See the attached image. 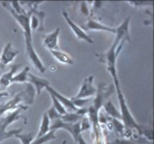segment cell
<instances>
[{"label":"cell","mask_w":154,"mask_h":144,"mask_svg":"<svg viewBox=\"0 0 154 144\" xmlns=\"http://www.w3.org/2000/svg\"><path fill=\"white\" fill-rule=\"evenodd\" d=\"M2 5H3V6H5L10 12V14L13 15V17L15 19V21H17V23L20 25L21 29H22L24 39H25L26 53H27V55H28L29 59L30 60V62H32L33 66L40 73H45V70H46V68L45 67L41 59L39 58L37 52L35 51L34 46H33V43H32V30H31L30 25H29V20H30L31 13L29 11V12H26L25 14H17L11 8V6L9 5V2H2Z\"/></svg>","instance_id":"cell-1"},{"label":"cell","mask_w":154,"mask_h":144,"mask_svg":"<svg viewBox=\"0 0 154 144\" xmlns=\"http://www.w3.org/2000/svg\"><path fill=\"white\" fill-rule=\"evenodd\" d=\"M124 44H125L124 41H119V39L115 38L113 44H111V46L106 53L102 54H97L100 61L106 64L107 70L110 74V76L112 77L115 85L119 84V81L118 78V72L116 69V61Z\"/></svg>","instance_id":"cell-2"},{"label":"cell","mask_w":154,"mask_h":144,"mask_svg":"<svg viewBox=\"0 0 154 144\" xmlns=\"http://www.w3.org/2000/svg\"><path fill=\"white\" fill-rule=\"evenodd\" d=\"M22 109H27V107L22 105L21 108L9 112L6 116L0 119V143L9 138L14 137L15 134L22 133V129H13L7 131V127L9 124L14 123L21 118V112Z\"/></svg>","instance_id":"cell-3"},{"label":"cell","mask_w":154,"mask_h":144,"mask_svg":"<svg viewBox=\"0 0 154 144\" xmlns=\"http://www.w3.org/2000/svg\"><path fill=\"white\" fill-rule=\"evenodd\" d=\"M116 86V90L118 93V99H119V107H120V116H121V120L122 124H124L125 128L127 129H135L138 131L139 133H141L142 132V127L143 125L139 124L135 121V119L134 118L133 115L131 114L127 103H126V99L122 93L121 88H120V84H117Z\"/></svg>","instance_id":"cell-4"},{"label":"cell","mask_w":154,"mask_h":144,"mask_svg":"<svg viewBox=\"0 0 154 144\" xmlns=\"http://www.w3.org/2000/svg\"><path fill=\"white\" fill-rule=\"evenodd\" d=\"M45 89L48 93H51L52 94H54L57 98V100L61 103V104L63 106V108L66 109L67 113H76V114L83 116V117L88 114V109H78V108H76L69 98L63 96V94L58 93L56 90H54L50 85L47 86Z\"/></svg>","instance_id":"cell-5"},{"label":"cell","mask_w":154,"mask_h":144,"mask_svg":"<svg viewBox=\"0 0 154 144\" xmlns=\"http://www.w3.org/2000/svg\"><path fill=\"white\" fill-rule=\"evenodd\" d=\"M58 129H63L65 131H68L69 133V134L72 136V138L76 143H77L79 137L81 135L80 123L79 122H77L75 124H69L63 122L61 119H57V120L53 121V124L50 125V131L56 132Z\"/></svg>","instance_id":"cell-6"},{"label":"cell","mask_w":154,"mask_h":144,"mask_svg":"<svg viewBox=\"0 0 154 144\" xmlns=\"http://www.w3.org/2000/svg\"><path fill=\"white\" fill-rule=\"evenodd\" d=\"M94 76H88L87 77L83 82L82 84L77 93L76 96L73 98L75 99H88V98H92L96 94L97 88L94 85Z\"/></svg>","instance_id":"cell-7"},{"label":"cell","mask_w":154,"mask_h":144,"mask_svg":"<svg viewBox=\"0 0 154 144\" xmlns=\"http://www.w3.org/2000/svg\"><path fill=\"white\" fill-rule=\"evenodd\" d=\"M63 18L65 19L68 26L70 28V29L72 30V32L74 33V35L76 36V38H77L78 39L86 41L87 43H89V44H93V43H94L93 39H92V38L88 36V34L86 33V31H85L83 29H81L79 25H77L74 21H72V20L69 17V15H68L66 11H64V10L63 11Z\"/></svg>","instance_id":"cell-8"},{"label":"cell","mask_w":154,"mask_h":144,"mask_svg":"<svg viewBox=\"0 0 154 144\" xmlns=\"http://www.w3.org/2000/svg\"><path fill=\"white\" fill-rule=\"evenodd\" d=\"M19 50H16L13 47L12 43L8 42L5 46L2 51V54L0 55V62L3 66L8 65L9 63L14 62L15 57L18 55Z\"/></svg>","instance_id":"cell-9"},{"label":"cell","mask_w":154,"mask_h":144,"mask_svg":"<svg viewBox=\"0 0 154 144\" xmlns=\"http://www.w3.org/2000/svg\"><path fill=\"white\" fill-rule=\"evenodd\" d=\"M129 23H130V16L127 17L122 23L116 28L115 38L120 41L130 42V35H129Z\"/></svg>","instance_id":"cell-10"},{"label":"cell","mask_w":154,"mask_h":144,"mask_svg":"<svg viewBox=\"0 0 154 144\" xmlns=\"http://www.w3.org/2000/svg\"><path fill=\"white\" fill-rule=\"evenodd\" d=\"M28 82L29 83V84L34 86L35 92L38 95L41 93L43 89H45L47 86L50 85V83H49V81L47 79L37 77L36 75L31 74V73L28 74Z\"/></svg>","instance_id":"cell-11"},{"label":"cell","mask_w":154,"mask_h":144,"mask_svg":"<svg viewBox=\"0 0 154 144\" xmlns=\"http://www.w3.org/2000/svg\"><path fill=\"white\" fill-rule=\"evenodd\" d=\"M60 35V29L56 28L55 30L44 37V45L49 51L59 50L58 38Z\"/></svg>","instance_id":"cell-12"},{"label":"cell","mask_w":154,"mask_h":144,"mask_svg":"<svg viewBox=\"0 0 154 144\" xmlns=\"http://www.w3.org/2000/svg\"><path fill=\"white\" fill-rule=\"evenodd\" d=\"M86 30H96V31H105V32H109L115 34L116 32V28H110L109 26H106L99 21L93 20V19H89L87 23H86V27H85Z\"/></svg>","instance_id":"cell-13"},{"label":"cell","mask_w":154,"mask_h":144,"mask_svg":"<svg viewBox=\"0 0 154 144\" xmlns=\"http://www.w3.org/2000/svg\"><path fill=\"white\" fill-rule=\"evenodd\" d=\"M21 67V64H14L11 69H9V71H7L6 73L3 74L0 77V85L2 87H8L12 83V78H14V76L16 74L18 69Z\"/></svg>","instance_id":"cell-14"},{"label":"cell","mask_w":154,"mask_h":144,"mask_svg":"<svg viewBox=\"0 0 154 144\" xmlns=\"http://www.w3.org/2000/svg\"><path fill=\"white\" fill-rule=\"evenodd\" d=\"M50 53L52 54L53 57L57 62L62 63V64H65V65H73L74 64L73 58L69 54H68L67 53L60 50V49L54 50V51H50Z\"/></svg>","instance_id":"cell-15"},{"label":"cell","mask_w":154,"mask_h":144,"mask_svg":"<svg viewBox=\"0 0 154 144\" xmlns=\"http://www.w3.org/2000/svg\"><path fill=\"white\" fill-rule=\"evenodd\" d=\"M103 109H104V111L110 116L112 118H114V119H118V120H119L120 118H121V116H120V112L118 110V109L114 106V104L112 103L111 102V100H107L105 103H103V107H102Z\"/></svg>","instance_id":"cell-16"},{"label":"cell","mask_w":154,"mask_h":144,"mask_svg":"<svg viewBox=\"0 0 154 144\" xmlns=\"http://www.w3.org/2000/svg\"><path fill=\"white\" fill-rule=\"evenodd\" d=\"M50 125H51V120L49 119L48 116L45 112L44 114H43V116H42L39 131H38V134L36 135V138H39V137L43 136L45 134H46L48 132H50Z\"/></svg>","instance_id":"cell-17"},{"label":"cell","mask_w":154,"mask_h":144,"mask_svg":"<svg viewBox=\"0 0 154 144\" xmlns=\"http://www.w3.org/2000/svg\"><path fill=\"white\" fill-rule=\"evenodd\" d=\"M29 67L27 66V67L23 68L20 72L16 73L14 76L11 83L12 84L13 83H21V84H22V83L27 82L28 81V74L29 73Z\"/></svg>","instance_id":"cell-18"},{"label":"cell","mask_w":154,"mask_h":144,"mask_svg":"<svg viewBox=\"0 0 154 144\" xmlns=\"http://www.w3.org/2000/svg\"><path fill=\"white\" fill-rule=\"evenodd\" d=\"M14 138L18 139L22 144H31L35 140L36 135L34 133H17L14 136Z\"/></svg>","instance_id":"cell-19"},{"label":"cell","mask_w":154,"mask_h":144,"mask_svg":"<svg viewBox=\"0 0 154 144\" xmlns=\"http://www.w3.org/2000/svg\"><path fill=\"white\" fill-rule=\"evenodd\" d=\"M54 131H50L48 132L46 134H45L43 136L39 137V138H35V140L32 142L31 144H45L55 139V135H54Z\"/></svg>","instance_id":"cell-20"},{"label":"cell","mask_w":154,"mask_h":144,"mask_svg":"<svg viewBox=\"0 0 154 144\" xmlns=\"http://www.w3.org/2000/svg\"><path fill=\"white\" fill-rule=\"evenodd\" d=\"M82 118H83V116L78 115L76 113H67L65 115L62 116L60 119L65 123L75 124L77 122H79L82 119Z\"/></svg>","instance_id":"cell-21"},{"label":"cell","mask_w":154,"mask_h":144,"mask_svg":"<svg viewBox=\"0 0 154 144\" xmlns=\"http://www.w3.org/2000/svg\"><path fill=\"white\" fill-rule=\"evenodd\" d=\"M49 93L50 96H51V99H52V102H53V106H54V108L56 109V111H57L61 116H63V115L67 114L66 109L63 108V106L61 104V103L57 100V98H56L54 94H52L51 93Z\"/></svg>","instance_id":"cell-22"},{"label":"cell","mask_w":154,"mask_h":144,"mask_svg":"<svg viewBox=\"0 0 154 144\" xmlns=\"http://www.w3.org/2000/svg\"><path fill=\"white\" fill-rule=\"evenodd\" d=\"M70 100L73 103V104L75 105V107L78 108V109H84V107L92 101L91 98H88V99H75L73 97L70 98Z\"/></svg>","instance_id":"cell-23"},{"label":"cell","mask_w":154,"mask_h":144,"mask_svg":"<svg viewBox=\"0 0 154 144\" xmlns=\"http://www.w3.org/2000/svg\"><path fill=\"white\" fill-rule=\"evenodd\" d=\"M46 115L48 116V118H49V119L50 120H53V121H54V120H57V119H60L61 118V115L56 111V109L54 108V106L52 105L47 110H46Z\"/></svg>","instance_id":"cell-24"},{"label":"cell","mask_w":154,"mask_h":144,"mask_svg":"<svg viewBox=\"0 0 154 144\" xmlns=\"http://www.w3.org/2000/svg\"><path fill=\"white\" fill-rule=\"evenodd\" d=\"M9 5L11 6V8L13 9V11L17 14H25L26 11L22 8L20 5V2L18 1H12V2H9Z\"/></svg>","instance_id":"cell-25"},{"label":"cell","mask_w":154,"mask_h":144,"mask_svg":"<svg viewBox=\"0 0 154 144\" xmlns=\"http://www.w3.org/2000/svg\"><path fill=\"white\" fill-rule=\"evenodd\" d=\"M79 123H80V131H81V133L85 132V131H88L92 127L91 123H90V120L88 118V116H84L82 118V119L79 121Z\"/></svg>","instance_id":"cell-26"},{"label":"cell","mask_w":154,"mask_h":144,"mask_svg":"<svg viewBox=\"0 0 154 144\" xmlns=\"http://www.w3.org/2000/svg\"><path fill=\"white\" fill-rule=\"evenodd\" d=\"M29 25H30L31 30H35V29H38V27H39V21H38V18H37L35 15H33V14H31V16H30Z\"/></svg>","instance_id":"cell-27"},{"label":"cell","mask_w":154,"mask_h":144,"mask_svg":"<svg viewBox=\"0 0 154 144\" xmlns=\"http://www.w3.org/2000/svg\"><path fill=\"white\" fill-rule=\"evenodd\" d=\"M141 134H143L149 141H152V128L143 126Z\"/></svg>","instance_id":"cell-28"},{"label":"cell","mask_w":154,"mask_h":144,"mask_svg":"<svg viewBox=\"0 0 154 144\" xmlns=\"http://www.w3.org/2000/svg\"><path fill=\"white\" fill-rule=\"evenodd\" d=\"M129 4L134 7H143V6H147V5H152L153 3L152 2H135V1H128Z\"/></svg>","instance_id":"cell-29"},{"label":"cell","mask_w":154,"mask_h":144,"mask_svg":"<svg viewBox=\"0 0 154 144\" xmlns=\"http://www.w3.org/2000/svg\"><path fill=\"white\" fill-rule=\"evenodd\" d=\"M80 11L82 12V14L85 16H88L89 15V9H88V5L86 2H82L80 5Z\"/></svg>","instance_id":"cell-30"},{"label":"cell","mask_w":154,"mask_h":144,"mask_svg":"<svg viewBox=\"0 0 154 144\" xmlns=\"http://www.w3.org/2000/svg\"><path fill=\"white\" fill-rule=\"evenodd\" d=\"M77 143L78 144H88L86 142V141L84 140V138L80 135L79 137V139H78V141H77Z\"/></svg>","instance_id":"cell-31"},{"label":"cell","mask_w":154,"mask_h":144,"mask_svg":"<svg viewBox=\"0 0 154 144\" xmlns=\"http://www.w3.org/2000/svg\"><path fill=\"white\" fill-rule=\"evenodd\" d=\"M7 96H9L8 92H0V99H2L4 97H7Z\"/></svg>","instance_id":"cell-32"}]
</instances>
